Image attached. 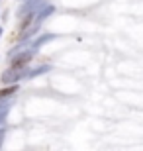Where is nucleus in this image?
I'll list each match as a JSON object with an SVG mask.
<instances>
[{"label": "nucleus", "instance_id": "nucleus-1", "mask_svg": "<svg viewBox=\"0 0 143 151\" xmlns=\"http://www.w3.org/2000/svg\"><path fill=\"white\" fill-rule=\"evenodd\" d=\"M28 75V71L24 67H12V69H8L6 73H2V83H6V84H10V83H16L18 78H22V77H26Z\"/></svg>", "mask_w": 143, "mask_h": 151}, {"label": "nucleus", "instance_id": "nucleus-2", "mask_svg": "<svg viewBox=\"0 0 143 151\" xmlns=\"http://www.w3.org/2000/svg\"><path fill=\"white\" fill-rule=\"evenodd\" d=\"M35 47H33L32 51H26V53H22V55H16L14 59H12V67H26L29 61H32V57L35 55Z\"/></svg>", "mask_w": 143, "mask_h": 151}, {"label": "nucleus", "instance_id": "nucleus-3", "mask_svg": "<svg viewBox=\"0 0 143 151\" xmlns=\"http://www.w3.org/2000/svg\"><path fill=\"white\" fill-rule=\"evenodd\" d=\"M16 92V86H10V88H6V90H0V98H6V96H12Z\"/></svg>", "mask_w": 143, "mask_h": 151}, {"label": "nucleus", "instance_id": "nucleus-4", "mask_svg": "<svg viewBox=\"0 0 143 151\" xmlns=\"http://www.w3.org/2000/svg\"><path fill=\"white\" fill-rule=\"evenodd\" d=\"M49 39H53V35H43V37H39L37 41L33 43V47L37 49V47H39V45H41V43H45V41H49Z\"/></svg>", "mask_w": 143, "mask_h": 151}, {"label": "nucleus", "instance_id": "nucleus-5", "mask_svg": "<svg viewBox=\"0 0 143 151\" xmlns=\"http://www.w3.org/2000/svg\"><path fill=\"white\" fill-rule=\"evenodd\" d=\"M45 71H49V67L45 65V67H39V69H35L33 73H28V77H35V75H41V73H45Z\"/></svg>", "mask_w": 143, "mask_h": 151}, {"label": "nucleus", "instance_id": "nucleus-6", "mask_svg": "<svg viewBox=\"0 0 143 151\" xmlns=\"http://www.w3.org/2000/svg\"><path fill=\"white\" fill-rule=\"evenodd\" d=\"M4 118H6V110H2V112H0V124L4 122Z\"/></svg>", "mask_w": 143, "mask_h": 151}, {"label": "nucleus", "instance_id": "nucleus-7", "mask_svg": "<svg viewBox=\"0 0 143 151\" xmlns=\"http://www.w3.org/2000/svg\"><path fill=\"white\" fill-rule=\"evenodd\" d=\"M2 139H4V129H0V143H2Z\"/></svg>", "mask_w": 143, "mask_h": 151}, {"label": "nucleus", "instance_id": "nucleus-8", "mask_svg": "<svg viewBox=\"0 0 143 151\" xmlns=\"http://www.w3.org/2000/svg\"><path fill=\"white\" fill-rule=\"evenodd\" d=\"M0 34H2V29H0Z\"/></svg>", "mask_w": 143, "mask_h": 151}]
</instances>
